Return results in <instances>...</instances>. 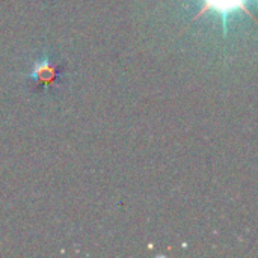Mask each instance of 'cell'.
Returning a JSON list of instances; mask_svg holds the SVG:
<instances>
[{"label":"cell","instance_id":"cell-1","mask_svg":"<svg viewBox=\"0 0 258 258\" xmlns=\"http://www.w3.org/2000/svg\"><path fill=\"white\" fill-rule=\"evenodd\" d=\"M207 2V5H206V8L203 9V11H200L198 14H197V17L195 18H198L200 15H203L209 8H216L218 11H228V9H236V8H242L251 18H254L252 17V14L248 11V8L243 5L245 3V0H206Z\"/></svg>","mask_w":258,"mask_h":258}]
</instances>
